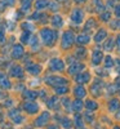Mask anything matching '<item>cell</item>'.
<instances>
[{
	"instance_id": "3",
	"label": "cell",
	"mask_w": 120,
	"mask_h": 129,
	"mask_svg": "<svg viewBox=\"0 0 120 129\" xmlns=\"http://www.w3.org/2000/svg\"><path fill=\"white\" fill-rule=\"evenodd\" d=\"M71 22L75 25H80L84 22V10L81 8H75L72 12H71Z\"/></svg>"
},
{
	"instance_id": "31",
	"label": "cell",
	"mask_w": 120,
	"mask_h": 129,
	"mask_svg": "<svg viewBox=\"0 0 120 129\" xmlns=\"http://www.w3.org/2000/svg\"><path fill=\"white\" fill-rule=\"evenodd\" d=\"M69 89L66 88V87H56V93L57 94H65Z\"/></svg>"
},
{
	"instance_id": "21",
	"label": "cell",
	"mask_w": 120,
	"mask_h": 129,
	"mask_svg": "<svg viewBox=\"0 0 120 129\" xmlns=\"http://www.w3.org/2000/svg\"><path fill=\"white\" fill-rule=\"evenodd\" d=\"M100 19L102 22H110L111 21V13L108 12V10H105V12H102L100 14Z\"/></svg>"
},
{
	"instance_id": "29",
	"label": "cell",
	"mask_w": 120,
	"mask_h": 129,
	"mask_svg": "<svg viewBox=\"0 0 120 129\" xmlns=\"http://www.w3.org/2000/svg\"><path fill=\"white\" fill-rule=\"evenodd\" d=\"M23 95L26 97V98H28V101H32V100H34L35 97L38 95V93H36V92H31V90H28V92H25Z\"/></svg>"
},
{
	"instance_id": "13",
	"label": "cell",
	"mask_w": 120,
	"mask_h": 129,
	"mask_svg": "<svg viewBox=\"0 0 120 129\" xmlns=\"http://www.w3.org/2000/svg\"><path fill=\"white\" fill-rule=\"evenodd\" d=\"M52 25H53V27H56V28L62 27L63 26V18L61 16H58V14L53 16L52 17Z\"/></svg>"
},
{
	"instance_id": "44",
	"label": "cell",
	"mask_w": 120,
	"mask_h": 129,
	"mask_svg": "<svg viewBox=\"0 0 120 129\" xmlns=\"http://www.w3.org/2000/svg\"><path fill=\"white\" fill-rule=\"evenodd\" d=\"M48 129H58V128H57V126H56V125H52V126H49V128H48Z\"/></svg>"
},
{
	"instance_id": "33",
	"label": "cell",
	"mask_w": 120,
	"mask_h": 129,
	"mask_svg": "<svg viewBox=\"0 0 120 129\" xmlns=\"http://www.w3.org/2000/svg\"><path fill=\"white\" fill-rule=\"evenodd\" d=\"M62 125L65 126V129H70V128H71V120L63 119V120H62Z\"/></svg>"
},
{
	"instance_id": "16",
	"label": "cell",
	"mask_w": 120,
	"mask_h": 129,
	"mask_svg": "<svg viewBox=\"0 0 120 129\" xmlns=\"http://www.w3.org/2000/svg\"><path fill=\"white\" fill-rule=\"evenodd\" d=\"M114 45H115V40H114L112 38H110V39L106 40L105 45H103V49L107 50V52H111V50L114 49Z\"/></svg>"
},
{
	"instance_id": "25",
	"label": "cell",
	"mask_w": 120,
	"mask_h": 129,
	"mask_svg": "<svg viewBox=\"0 0 120 129\" xmlns=\"http://www.w3.org/2000/svg\"><path fill=\"white\" fill-rule=\"evenodd\" d=\"M28 41H30V32L23 31L22 34H21V43H23V44H27Z\"/></svg>"
},
{
	"instance_id": "32",
	"label": "cell",
	"mask_w": 120,
	"mask_h": 129,
	"mask_svg": "<svg viewBox=\"0 0 120 129\" xmlns=\"http://www.w3.org/2000/svg\"><path fill=\"white\" fill-rule=\"evenodd\" d=\"M85 53H86V50H85L84 48H79L78 50H76V56H78L79 58H81V57L85 56Z\"/></svg>"
},
{
	"instance_id": "11",
	"label": "cell",
	"mask_w": 120,
	"mask_h": 129,
	"mask_svg": "<svg viewBox=\"0 0 120 129\" xmlns=\"http://www.w3.org/2000/svg\"><path fill=\"white\" fill-rule=\"evenodd\" d=\"M47 83L48 84H50V85H59L61 84H66V81H65V79H62V78H54V76H49V78H47Z\"/></svg>"
},
{
	"instance_id": "1",
	"label": "cell",
	"mask_w": 120,
	"mask_h": 129,
	"mask_svg": "<svg viewBox=\"0 0 120 129\" xmlns=\"http://www.w3.org/2000/svg\"><path fill=\"white\" fill-rule=\"evenodd\" d=\"M40 38H41L43 43H44L47 47H52L54 43H56L57 38H58V32L56 30L44 27V28L40 30Z\"/></svg>"
},
{
	"instance_id": "30",
	"label": "cell",
	"mask_w": 120,
	"mask_h": 129,
	"mask_svg": "<svg viewBox=\"0 0 120 129\" xmlns=\"http://www.w3.org/2000/svg\"><path fill=\"white\" fill-rule=\"evenodd\" d=\"M83 109V103H81V101H74V110L75 111H80Z\"/></svg>"
},
{
	"instance_id": "6",
	"label": "cell",
	"mask_w": 120,
	"mask_h": 129,
	"mask_svg": "<svg viewBox=\"0 0 120 129\" xmlns=\"http://www.w3.org/2000/svg\"><path fill=\"white\" fill-rule=\"evenodd\" d=\"M48 120H49V112L48 111H45V112H43L38 119L35 120V125L36 126H43V125H45L47 123H48Z\"/></svg>"
},
{
	"instance_id": "27",
	"label": "cell",
	"mask_w": 120,
	"mask_h": 129,
	"mask_svg": "<svg viewBox=\"0 0 120 129\" xmlns=\"http://www.w3.org/2000/svg\"><path fill=\"white\" fill-rule=\"evenodd\" d=\"M75 95L79 97V98L84 97V95H85V89H84L83 87H76V89H75Z\"/></svg>"
},
{
	"instance_id": "18",
	"label": "cell",
	"mask_w": 120,
	"mask_h": 129,
	"mask_svg": "<svg viewBox=\"0 0 120 129\" xmlns=\"http://www.w3.org/2000/svg\"><path fill=\"white\" fill-rule=\"evenodd\" d=\"M48 0H36L35 2V9L36 10H41V9H44L48 7Z\"/></svg>"
},
{
	"instance_id": "5",
	"label": "cell",
	"mask_w": 120,
	"mask_h": 129,
	"mask_svg": "<svg viewBox=\"0 0 120 129\" xmlns=\"http://www.w3.org/2000/svg\"><path fill=\"white\" fill-rule=\"evenodd\" d=\"M23 109H25V111L28 112V114H35V112L39 111V106H38V103L34 102V101H26V102L23 103Z\"/></svg>"
},
{
	"instance_id": "12",
	"label": "cell",
	"mask_w": 120,
	"mask_h": 129,
	"mask_svg": "<svg viewBox=\"0 0 120 129\" xmlns=\"http://www.w3.org/2000/svg\"><path fill=\"white\" fill-rule=\"evenodd\" d=\"M93 28H97V21L94 18H89L84 25V30L85 32H88V31H92Z\"/></svg>"
},
{
	"instance_id": "8",
	"label": "cell",
	"mask_w": 120,
	"mask_h": 129,
	"mask_svg": "<svg viewBox=\"0 0 120 129\" xmlns=\"http://www.w3.org/2000/svg\"><path fill=\"white\" fill-rule=\"evenodd\" d=\"M23 53H25L23 47L21 45V44H17V45H14L13 49H12V57H13V58H21V57L23 56Z\"/></svg>"
},
{
	"instance_id": "2",
	"label": "cell",
	"mask_w": 120,
	"mask_h": 129,
	"mask_svg": "<svg viewBox=\"0 0 120 129\" xmlns=\"http://www.w3.org/2000/svg\"><path fill=\"white\" fill-rule=\"evenodd\" d=\"M74 41H75L74 32H72L71 30L65 31L63 35H62V40H61V47H62V49H69V48L72 45Z\"/></svg>"
},
{
	"instance_id": "26",
	"label": "cell",
	"mask_w": 120,
	"mask_h": 129,
	"mask_svg": "<svg viewBox=\"0 0 120 129\" xmlns=\"http://www.w3.org/2000/svg\"><path fill=\"white\" fill-rule=\"evenodd\" d=\"M21 27H22L25 31H27V32H28V31H34V30H35V26H34V25H31L30 22H23L22 25H21Z\"/></svg>"
},
{
	"instance_id": "9",
	"label": "cell",
	"mask_w": 120,
	"mask_h": 129,
	"mask_svg": "<svg viewBox=\"0 0 120 129\" xmlns=\"http://www.w3.org/2000/svg\"><path fill=\"white\" fill-rule=\"evenodd\" d=\"M75 40H76V43H78V44L85 45V44H88V43L91 41V36L84 32V34H79L78 36L75 38Z\"/></svg>"
},
{
	"instance_id": "36",
	"label": "cell",
	"mask_w": 120,
	"mask_h": 129,
	"mask_svg": "<svg viewBox=\"0 0 120 129\" xmlns=\"http://www.w3.org/2000/svg\"><path fill=\"white\" fill-rule=\"evenodd\" d=\"M4 43H5V34L3 30H0V45L4 44Z\"/></svg>"
},
{
	"instance_id": "37",
	"label": "cell",
	"mask_w": 120,
	"mask_h": 129,
	"mask_svg": "<svg viewBox=\"0 0 120 129\" xmlns=\"http://www.w3.org/2000/svg\"><path fill=\"white\" fill-rule=\"evenodd\" d=\"M105 59H106V66H107V67H108V66H110V67L114 66V61H112L111 57H106Z\"/></svg>"
},
{
	"instance_id": "20",
	"label": "cell",
	"mask_w": 120,
	"mask_h": 129,
	"mask_svg": "<svg viewBox=\"0 0 120 129\" xmlns=\"http://www.w3.org/2000/svg\"><path fill=\"white\" fill-rule=\"evenodd\" d=\"M119 107H120V102H119L117 100H112V101H110V105H108V110H110L111 112L117 111Z\"/></svg>"
},
{
	"instance_id": "41",
	"label": "cell",
	"mask_w": 120,
	"mask_h": 129,
	"mask_svg": "<svg viewBox=\"0 0 120 129\" xmlns=\"http://www.w3.org/2000/svg\"><path fill=\"white\" fill-rule=\"evenodd\" d=\"M116 45H117V50L120 52V35H117L116 38Z\"/></svg>"
},
{
	"instance_id": "22",
	"label": "cell",
	"mask_w": 120,
	"mask_h": 129,
	"mask_svg": "<svg viewBox=\"0 0 120 129\" xmlns=\"http://www.w3.org/2000/svg\"><path fill=\"white\" fill-rule=\"evenodd\" d=\"M31 4H32V0H22V2H21V9H22L23 12H27L31 8Z\"/></svg>"
},
{
	"instance_id": "40",
	"label": "cell",
	"mask_w": 120,
	"mask_h": 129,
	"mask_svg": "<svg viewBox=\"0 0 120 129\" xmlns=\"http://www.w3.org/2000/svg\"><path fill=\"white\" fill-rule=\"evenodd\" d=\"M75 123H76V125L78 126H83V123H81V119L79 116H76V119H75Z\"/></svg>"
},
{
	"instance_id": "19",
	"label": "cell",
	"mask_w": 120,
	"mask_h": 129,
	"mask_svg": "<svg viewBox=\"0 0 120 129\" xmlns=\"http://www.w3.org/2000/svg\"><path fill=\"white\" fill-rule=\"evenodd\" d=\"M27 71L32 75H38L41 71V67L39 66V64H30V66L27 67Z\"/></svg>"
},
{
	"instance_id": "23",
	"label": "cell",
	"mask_w": 120,
	"mask_h": 129,
	"mask_svg": "<svg viewBox=\"0 0 120 129\" xmlns=\"http://www.w3.org/2000/svg\"><path fill=\"white\" fill-rule=\"evenodd\" d=\"M0 87L3 89H9L10 88V81L5 76H0Z\"/></svg>"
},
{
	"instance_id": "28",
	"label": "cell",
	"mask_w": 120,
	"mask_h": 129,
	"mask_svg": "<svg viewBox=\"0 0 120 129\" xmlns=\"http://www.w3.org/2000/svg\"><path fill=\"white\" fill-rule=\"evenodd\" d=\"M85 107H86V109H88L89 111H94V110L97 109V103H96L94 101H86Z\"/></svg>"
},
{
	"instance_id": "39",
	"label": "cell",
	"mask_w": 120,
	"mask_h": 129,
	"mask_svg": "<svg viewBox=\"0 0 120 129\" xmlns=\"http://www.w3.org/2000/svg\"><path fill=\"white\" fill-rule=\"evenodd\" d=\"M48 5L50 7V9H52V10H58V8H59L56 3H48Z\"/></svg>"
},
{
	"instance_id": "42",
	"label": "cell",
	"mask_w": 120,
	"mask_h": 129,
	"mask_svg": "<svg viewBox=\"0 0 120 129\" xmlns=\"http://www.w3.org/2000/svg\"><path fill=\"white\" fill-rule=\"evenodd\" d=\"M75 4H83V3H86L88 0H74Z\"/></svg>"
},
{
	"instance_id": "7",
	"label": "cell",
	"mask_w": 120,
	"mask_h": 129,
	"mask_svg": "<svg viewBox=\"0 0 120 129\" xmlns=\"http://www.w3.org/2000/svg\"><path fill=\"white\" fill-rule=\"evenodd\" d=\"M105 39H107V30L106 28H100L96 32V35H94V41L96 43H101Z\"/></svg>"
},
{
	"instance_id": "10",
	"label": "cell",
	"mask_w": 120,
	"mask_h": 129,
	"mask_svg": "<svg viewBox=\"0 0 120 129\" xmlns=\"http://www.w3.org/2000/svg\"><path fill=\"white\" fill-rule=\"evenodd\" d=\"M103 58V54H102V52L100 49H94L93 53H92V62L94 64H98Z\"/></svg>"
},
{
	"instance_id": "4",
	"label": "cell",
	"mask_w": 120,
	"mask_h": 129,
	"mask_svg": "<svg viewBox=\"0 0 120 129\" xmlns=\"http://www.w3.org/2000/svg\"><path fill=\"white\" fill-rule=\"evenodd\" d=\"M49 67L52 71H62L65 69V63L59 58H53L49 63Z\"/></svg>"
},
{
	"instance_id": "14",
	"label": "cell",
	"mask_w": 120,
	"mask_h": 129,
	"mask_svg": "<svg viewBox=\"0 0 120 129\" xmlns=\"http://www.w3.org/2000/svg\"><path fill=\"white\" fill-rule=\"evenodd\" d=\"M10 75L14 78H22L23 76V70L22 67H19V66H13L12 70H10Z\"/></svg>"
},
{
	"instance_id": "15",
	"label": "cell",
	"mask_w": 120,
	"mask_h": 129,
	"mask_svg": "<svg viewBox=\"0 0 120 129\" xmlns=\"http://www.w3.org/2000/svg\"><path fill=\"white\" fill-rule=\"evenodd\" d=\"M93 3H94V10L97 13H102V12H105V5H103V3H102V0H93Z\"/></svg>"
},
{
	"instance_id": "46",
	"label": "cell",
	"mask_w": 120,
	"mask_h": 129,
	"mask_svg": "<svg viewBox=\"0 0 120 129\" xmlns=\"http://www.w3.org/2000/svg\"><path fill=\"white\" fill-rule=\"evenodd\" d=\"M114 129H120V128H117V126H115V128H114Z\"/></svg>"
},
{
	"instance_id": "24",
	"label": "cell",
	"mask_w": 120,
	"mask_h": 129,
	"mask_svg": "<svg viewBox=\"0 0 120 129\" xmlns=\"http://www.w3.org/2000/svg\"><path fill=\"white\" fill-rule=\"evenodd\" d=\"M80 69H84V64H81V63H74L72 66L70 67V74H75V72H78V71H80Z\"/></svg>"
},
{
	"instance_id": "43",
	"label": "cell",
	"mask_w": 120,
	"mask_h": 129,
	"mask_svg": "<svg viewBox=\"0 0 120 129\" xmlns=\"http://www.w3.org/2000/svg\"><path fill=\"white\" fill-rule=\"evenodd\" d=\"M116 28H120V19L116 21Z\"/></svg>"
},
{
	"instance_id": "35",
	"label": "cell",
	"mask_w": 120,
	"mask_h": 129,
	"mask_svg": "<svg viewBox=\"0 0 120 129\" xmlns=\"http://www.w3.org/2000/svg\"><path fill=\"white\" fill-rule=\"evenodd\" d=\"M114 13H115V16L120 19V4H116V5H115V8H114Z\"/></svg>"
},
{
	"instance_id": "45",
	"label": "cell",
	"mask_w": 120,
	"mask_h": 129,
	"mask_svg": "<svg viewBox=\"0 0 120 129\" xmlns=\"http://www.w3.org/2000/svg\"><path fill=\"white\" fill-rule=\"evenodd\" d=\"M56 2H66V0H56Z\"/></svg>"
},
{
	"instance_id": "38",
	"label": "cell",
	"mask_w": 120,
	"mask_h": 129,
	"mask_svg": "<svg viewBox=\"0 0 120 129\" xmlns=\"http://www.w3.org/2000/svg\"><path fill=\"white\" fill-rule=\"evenodd\" d=\"M56 103H57V98H54V97H53V98H50V101L48 102V106L49 107H54Z\"/></svg>"
},
{
	"instance_id": "34",
	"label": "cell",
	"mask_w": 120,
	"mask_h": 129,
	"mask_svg": "<svg viewBox=\"0 0 120 129\" xmlns=\"http://www.w3.org/2000/svg\"><path fill=\"white\" fill-rule=\"evenodd\" d=\"M16 3V0H3V4L5 7H13Z\"/></svg>"
},
{
	"instance_id": "17",
	"label": "cell",
	"mask_w": 120,
	"mask_h": 129,
	"mask_svg": "<svg viewBox=\"0 0 120 129\" xmlns=\"http://www.w3.org/2000/svg\"><path fill=\"white\" fill-rule=\"evenodd\" d=\"M91 79V75L88 72H84V74H80L76 76V81L78 83H86V81H89Z\"/></svg>"
}]
</instances>
